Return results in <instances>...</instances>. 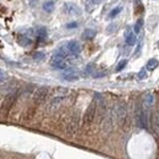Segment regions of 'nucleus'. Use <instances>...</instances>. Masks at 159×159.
<instances>
[{"label": "nucleus", "instance_id": "12", "mask_svg": "<svg viewBox=\"0 0 159 159\" xmlns=\"http://www.w3.org/2000/svg\"><path fill=\"white\" fill-rule=\"evenodd\" d=\"M64 80H66V81H77L78 76L76 73H73L72 71H70V72H67V73L64 75Z\"/></svg>", "mask_w": 159, "mask_h": 159}, {"label": "nucleus", "instance_id": "17", "mask_svg": "<svg viewBox=\"0 0 159 159\" xmlns=\"http://www.w3.org/2000/svg\"><path fill=\"white\" fill-rule=\"evenodd\" d=\"M116 28H117V25H116V23H112V25H109V26H108V28H107V33L112 34V33H114V32L116 31Z\"/></svg>", "mask_w": 159, "mask_h": 159}, {"label": "nucleus", "instance_id": "5", "mask_svg": "<svg viewBox=\"0 0 159 159\" xmlns=\"http://www.w3.org/2000/svg\"><path fill=\"white\" fill-rule=\"evenodd\" d=\"M64 100H65L64 95L54 97V98L50 100L49 104H48V110H49V112H55V110H58L61 107V104L64 103Z\"/></svg>", "mask_w": 159, "mask_h": 159}, {"label": "nucleus", "instance_id": "3", "mask_svg": "<svg viewBox=\"0 0 159 159\" xmlns=\"http://www.w3.org/2000/svg\"><path fill=\"white\" fill-rule=\"evenodd\" d=\"M48 93H49V88L48 87H45V86L39 87L33 94V105L32 107L36 108L37 105L42 104V103L45 100V98L48 97Z\"/></svg>", "mask_w": 159, "mask_h": 159}, {"label": "nucleus", "instance_id": "22", "mask_svg": "<svg viewBox=\"0 0 159 159\" xmlns=\"http://www.w3.org/2000/svg\"><path fill=\"white\" fill-rule=\"evenodd\" d=\"M93 72V65L91 64V65H88L87 67H86V71H85V73L86 75H91Z\"/></svg>", "mask_w": 159, "mask_h": 159}, {"label": "nucleus", "instance_id": "14", "mask_svg": "<svg viewBox=\"0 0 159 159\" xmlns=\"http://www.w3.org/2000/svg\"><path fill=\"white\" fill-rule=\"evenodd\" d=\"M43 10L45 11V12H53V10H54V3L53 1H47V3H44V5H43Z\"/></svg>", "mask_w": 159, "mask_h": 159}, {"label": "nucleus", "instance_id": "7", "mask_svg": "<svg viewBox=\"0 0 159 159\" xmlns=\"http://www.w3.org/2000/svg\"><path fill=\"white\" fill-rule=\"evenodd\" d=\"M67 50L73 55H77L81 52V45L78 42H76V40H71V42L67 43Z\"/></svg>", "mask_w": 159, "mask_h": 159}, {"label": "nucleus", "instance_id": "11", "mask_svg": "<svg viewBox=\"0 0 159 159\" xmlns=\"http://www.w3.org/2000/svg\"><path fill=\"white\" fill-rule=\"evenodd\" d=\"M94 36H95V31H94V30H91V28H87V30L83 32V34H82L83 39H92Z\"/></svg>", "mask_w": 159, "mask_h": 159}, {"label": "nucleus", "instance_id": "26", "mask_svg": "<svg viewBox=\"0 0 159 159\" xmlns=\"http://www.w3.org/2000/svg\"><path fill=\"white\" fill-rule=\"evenodd\" d=\"M37 1H38V0H30V3H31V4H36Z\"/></svg>", "mask_w": 159, "mask_h": 159}, {"label": "nucleus", "instance_id": "2", "mask_svg": "<svg viewBox=\"0 0 159 159\" xmlns=\"http://www.w3.org/2000/svg\"><path fill=\"white\" fill-rule=\"evenodd\" d=\"M97 104H98V94H95L94 99L91 102V104L88 105L86 113L83 115V120H82L83 126H89L93 122L94 117H95V114H97Z\"/></svg>", "mask_w": 159, "mask_h": 159}, {"label": "nucleus", "instance_id": "6", "mask_svg": "<svg viewBox=\"0 0 159 159\" xmlns=\"http://www.w3.org/2000/svg\"><path fill=\"white\" fill-rule=\"evenodd\" d=\"M64 11L67 13V15H75V16L81 15V9L78 8L77 5L70 4V3L65 4V6H64Z\"/></svg>", "mask_w": 159, "mask_h": 159}, {"label": "nucleus", "instance_id": "24", "mask_svg": "<svg viewBox=\"0 0 159 159\" xmlns=\"http://www.w3.org/2000/svg\"><path fill=\"white\" fill-rule=\"evenodd\" d=\"M144 77H146V71H144V70H142V71H140V73H138V78H144Z\"/></svg>", "mask_w": 159, "mask_h": 159}, {"label": "nucleus", "instance_id": "20", "mask_svg": "<svg viewBox=\"0 0 159 159\" xmlns=\"http://www.w3.org/2000/svg\"><path fill=\"white\" fill-rule=\"evenodd\" d=\"M126 64H127V60H122V61H120L119 65H117V67H116V71H121L122 69L126 66Z\"/></svg>", "mask_w": 159, "mask_h": 159}, {"label": "nucleus", "instance_id": "13", "mask_svg": "<svg viewBox=\"0 0 159 159\" xmlns=\"http://www.w3.org/2000/svg\"><path fill=\"white\" fill-rule=\"evenodd\" d=\"M158 60L157 59H151V60H148V63H147V69L148 70H154V69L158 66Z\"/></svg>", "mask_w": 159, "mask_h": 159}, {"label": "nucleus", "instance_id": "10", "mask_svg": "<svg viewBox=\"0 0 159 159\" xmlns=\"http://www.w3.org/2000/svg\"><path fill=\"white\" fill-rule=\"evenodd\" d=\"M52 66L54 69H59V70H64V69L67 67V65L64 60H55V61L52 60Z\"/></svg>", "mask_w": 159, "mask_h": 159}, {"label": "nucleus", "instance_id": "4", "mask_svg": "<svg viewBox=\"0 0 159 159\" xmlns=\"http://www.w3.org/2000/svg\"><path fill=\"white\" fill-rule=\"evenodd\" d=\"M78 121H80V117H78L77 113L73 114L70 117V120H69L67 124H66V132L69 135H73L76 131H77V129H78Z\"/></svg>", "mask_w": 159, "mask_h": 159}, {"label": "nucleus", "instance_id": "16", "mask_svg": "<svg viewBox=\"0 0 159 159\" xmlns=\"http://www.w3.org/2000/svg\"><path fill=\"white\" fill-rule=\"evenodd\" d=\"M142 23H143L142 20H138V21L136 22V25H135V27H134V31H135V33H136V34H137V33H140L141 27H142Z\"/></svg>", "mask_w": 159, "mask_h": 159}, {"label": "nucleus", "instance_id": "21", "mask_svg": "<svg viewBox=\"0 0 159 159\" xmlns=\"http://www.w3.org/2000/svg\"><path fill=\"white\" fill-rule=\"evenodd\" d=\"M6 78H8V76H6V72H4L3 70H0V83L5 82Z\"/></svg>", "mask_w": 159, "mask_h": 159}, {"label": "nucleus", "instance_id": "1", "mask_svg": "<svg viewBox=\"0 0 159 159\" xmlns=\"http://www.w3.org/2000/svg\"><path fill=\"white\" fill-rule=\"evenodd\" d=\"M18 94H20L18 91H12L11 93H9L8 95L5 97V99L1 103V107H0V114L4 115V116H6V115L9 114L11 108L13 107V104H15V102L17 99Z\"/></svg>", "mask_w": 159, "mask_h": 159}, {"label": "nucleus", "instance_id": "19", "mask_svg": "<svg viewBox=\"0 0 159 159\" xmlns=\"http://www.w3.org/2000/svg\"><path fill=\"white\" fill-rule=\"evenodd\" d=\"M120 11H121V8H116V9H114V10H112V12L109 13V17L110 18H114L117 13H120Z\"/></svg>", "mask_w": 159, "mask_h": 159}, {"label": "nucleus", "instance_id": "15", "mask_svg": "<svg viewBox=\"0 0 159 159\" xmlns=\"http://www.w3.org/2000/svg\"><path fill=\"white\" fill-rule=\"evenodd\" d=\"M44 58H45V54H44V53L38 52V53H34V54H33V59H34V60H37V61L43 60Z\"/></svg>", "mask_w": 159, "mask_h": 159}, {"label": "nucleus", "instance_id": "9", "mask_svg": "<svg viewBox=\"0 0 159 159\" xmlns=\"http://www.w3.org/2000/svg\"><path fill=\"white\" fill-rule=\"evenodd\" d=\"M17 42L20 45H22V47H28L32 44V39L28 38V37H26V36H20L18 39H17Z\"/></svg>", "mask_w": 159, "mask_h": 159}, {"label": "nucleus", "instance_id": "8", "mask_svg": "<svg viewBox=\"0 0 159 159\" xmlns=\"http://www.w3.org/2000/svg\"><path fill=\"white\" fill-rule=\"evenodd\" d=\"M125 39H126V44L127 45H134L136 43V36H135V33L132 32H126L125 34Z\"/></svg>", "mask_w": 159, "mask_h": 159}, {"label": "nucleus", "instance_id": "23", "mask_svg": "<svg viewBox=\"0 0 159 159\" xmlns=\"http://www.w3.org/2000/svg\"><path fill=\"white\" fill-rule=\"evenodd\" d=\"M78 23L77 22H71V23H67L66 25V28H77Z\"/></svg>", "mask_w": 159, "mask_h": 159}, {"label": "nucleus", "instance_id": "18", "mask_svg": "<svg viewBox=\"0 0 159 159\" xmlns=\"http://www.w3.org/2000/svg\"><path fill=\"white\" fill-rule=\"evenodd\" d=\"M37 33H38V37L43 39V38H45V36H47V30L44 28V27H42V28H39V30H38V32H37Z\"/></svg>", "mask_w": 159, "mask_h": 159}, {"label": "nucleus", "instance_id": "25", "mask_svg": "<svg viewBox=\"0 0 159 159\" xmlns=\"http://www.w3.org/2000/svg\"><path fill=\"white\" fill-rule=\"evenodd\" d=\"M98 3H99V0H89V1L87 3V5H88V4H92V5L94 6V5H97Z\"/></svg>", "mask_w": 159, "mask_h": 159}]
</instances>
